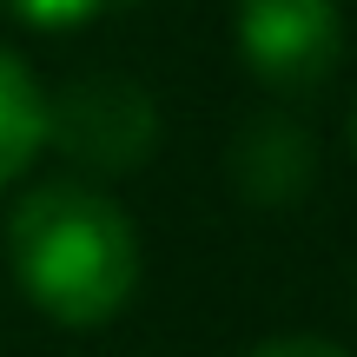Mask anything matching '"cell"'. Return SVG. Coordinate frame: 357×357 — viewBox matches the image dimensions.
<instances>
[{
  "instance_id": "obj_1",
  "label": "cell",
  "mask_w": 357,
  "mask_h": 357,
  "mask_svg": "<svg viewBox=\"0 0 357 357\" xmlns=\"http://www.w3.org/2000/svg\"><path fill=\"white\" fill-rule=\"evenodd\" d=\"M7 265L53 324L93 331V324L119 318L139 284V231L106 192L53 178V185L13 199Z\"/></svg>"
},
{
  "instance_id": "obj_2",
  "label": "cell",
  "mask_w": 357,
  "mask_h": 357,
  "mask_svg": "<svg viewBox=\"0 0 357 357\" xmlns=\"http://www.w3.org/2000/svg\"><path fill=\"white\" fill-rule=\"evenodd\" d=\"M47 139L86 172H132L159 139V113L146 86L119 73H86L47 100Z\"/></svg>"
},
{
  "instance_id": "obj_3",
  "label": "cell",
  "mask_w": 357,
  "mask_h": 357,
  "mask_svg": "<svg viewBox=\"0 0 357 357\" xmlns=\"http://www.w3.org/2000/svg\"><path fill=\"white\" fill-rule=\"evenodd\" d=\"M238 53L265 86L311 93L344 53L337 0H238Z\"/></svg>"
},
{
  "instance_id": "obj_4",
  "label": "cell",
  "mask_w": 357,
  "mask_h": 357,
  "mask_svg": "<svg viewBox=\"0 0 357 357\" xmlns=\"http://www.w3.org/2000/svg\"><path fill=\"white\" fill-rule=\"evenodd\" d=\"M311 172H318V146L298 119L284 113H252L238 132H231V178L252 205H291L311 192Z\"/></svg>"
},
{
  "instance_id": "obj_5",
  "label": "cell",
  "mask_w": 357,
  "mask_h": 357,
  "mask_svg": "<svg viewBox=\"0 0 357 357\" xmlns=\"http://www.w3.org/2000/svg\"><path fill=\"white\" fill-rule=\"evenodd\" d=\"M40 146H47V93L26 73V60L0 47V192L33 166Z\"/></svg>"
},
{
  "instance_id": "obj_6",
  "label": "cell",
  "mask_w": 357,
  "mask_h": 357,
  "mask_svg": "<svg viewBox=\"0 0 357 357\" xmlns=\"http://www.w3.org/2000/svg\"><path fill=\"white\" fill-rule=\"evenodd\" d=\"M93 7H100V0H13V13L33 20V26H79Z\"/></svg>"
},
{
  "instance_id": "obj_7",
  "label": "cell",
  "mask_w": 357,
  "mask_h": 357,
  "mask_svg": "<svg viewBox=\"0 0 357 357\" xmlns=\"http://www.w3.org/2000/svg\"><path fill=\"white\" fill-rule=\"evenodd\" d=\"M245 357H351L344 344H331V337H311V331H284V337H265L258 351Z\"/></svg>"
},
{
  "instance_id": "obj_8",
  "label": "cell",
  "mask_w": 357,
  "mask_h": 357,
  "mask_svg": "<svg viewBox=\"0 0 357 357\" xmlns=\"http://www.w3.org/2000/svg\"><path fill=\"white\" fill-rule=\"evenodd\" d=\"M351 153H357V100H351Z\"/></svg>"
}]
</instances>
